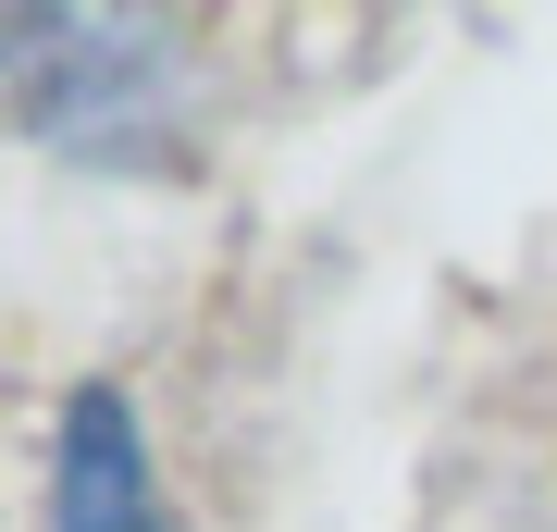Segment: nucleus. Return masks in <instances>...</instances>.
Instances as JSON below:
<instances>
[{
    "label": "nucleus",
    "instance_id": "1",
    "mask_svg": "<svg viewBox=\"0 0 557 532\" xmlns=\"http://www.w3.org/2000/svg\"><path fill=\"white\" fill-rule=\"evenodd\" d=\"M50 532H174L149 495V446L124 396H75L62 409V483H50Z\"/></svg>",
    "mask_w": 557,
    "mask_h": 532
}]
</instances>
